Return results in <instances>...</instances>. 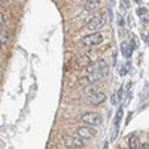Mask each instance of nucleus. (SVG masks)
Wrapping results in <instances>:
<instances>
[{
  "label": "nucleus",
  "mask_w": 149,
  "mask_h": 149,
  "mask_svg": "<svg viewBox=\"0 0 149 149\" xmlns=\"http://www.w3.org/2000/svg\"><path fill=\"white\" fill-rule=\"evenodd\" d=\"M88 67V74H86V79H88L90 82H97V81H100L103 79L106 74H107V63L104 60H100V61H97V63L94 64H88L86 66Z\"/></svg>",
  "instance_id": "1"
},
{
  "label": "nucleus",
  "mask_w": 149,
  "mask_h": 149,
  "mask_svg": "<svg viewBox=\"0 0 149 149\" xmlns=\"http://www.w3.org/2000/svg\"><path fill=\"white\" fill-rule=\"evenodd\" d=\"M81 121L85 122L86 125H90V127H98V125H102L103 118H102L100 113H97V112H86V113L82 115Z\"/></svg>",
  "instance_id": "2"
},
{
  "label": "nucleus",
  "mask_w": 149,
  "mask_h": 149,
  "mask_svg": "<svg viewBox=\"0 0 149 149\" xmlns=\"http://www.w3.org/2000/svg\"><path fill=\"white\" fill-rule=\"evenodd\" d=\"M106 26V17L102 14V15H95L88 22H86V29L94 31V30H98V29H103Z\"/></svg>",
  "instance_id": "3"
},
{
  "label": "nucleus",
  "mask_w": 149,
  "mask_h": 149,
  "mask_svg": "<svg viewBox=\"0 0 149 149\" xmlns=\"http://www.w3.org/2000/svg\"><path fill=\"white\" fill-rule=\"evenodd\" d=\"M82 45L85 46H97L103 42V36L100 33H91V34H86L81 39Z\"/></svg>",
  "instance_id": "4"
},
{
  "label": "nucleus",
  "mask_w": 149,
  "mask_h": 149,
  "mask_svg": "<svg viewBox=\"0 0 149 149\" xmlns=\"http://www.w3.org/2000/svg\"><path fill=\"white\" fill-rule=\"evenodd\" d=\"M85 146V142L84 139L81 137H74V136H69L66 137V148H70V149H81Z\"/></svg>",
  "instance_id": "5"
},
{
  "label": "nucleus",
  "mask_w": 149,
  "mask_h": 149,
  "mask_svg": "<svg viewBox=\"0 0 149 149\" xmlns=\"http://www.w3.org/2000/svg\"><path fill=\"white\" fill-rule=\"evenodd\" d=\"M86 102L90 104H94V106H98V104H103L106 102V95L103 93H93L86 97Z\"/></svg>",
  "instance_id": "6"
},
{
  "label": "nucleus",
  "mask_w": 149,
  "mask_h": 149,
  "mask_svg": "<svg viewBox=\"0 0 149 149\" xmlns=\"http://www.w3.org/2000/svg\"><path fill=\"white\" fill-rule=\"evenodd\" d=\"M78 137L84 139V140H88L94 137V130L90 128V125H85V127H79L78 128Z\"/></svg>",
  "instance_id": "7"
},
{
  "label": "nucleus",
  "mask_w": 149,
  "mask_h": 149,
  "mask_svg": "<svg viewBox=\"0 0 149 149\" xmlns=\"http://www.w3.org/2000/svg\"><path fill=\"white\" fill-rule=\"evenodd\" d=\"M98 3H100V0H85V3H84V8L86 10H93L98 6Z\"/></svg>",
  "instance_id": "8"
},
{
  "label": "nucleus",
  "mask_w": 149,
  "mask_h": 149,
  "mask_svg": "<svg viewBox=\"0 0 149 149\" xmlns=\"http://www.w3.org/2000/svg\"><path fill=\"white\" fill-rule=\"evenodd\" d=\"M121 51H122V54L125 55L127 58H130L131 54H133V51L130 49V46L127 45V42H122V43H121Z\"/></svg>",
  "instance_id": "9"
},
{
  "label": "nucleus",
  "mask_w": 149,
  "mask_h": 149,
  "mask_svg": "<svg viewBox=\"0 0 149 149\" xmlns=\"http://www.w3.org/2000/svg\"><path fill=\"white\" fill-rule=\"evenodd\" d=\"M128 146H130L131 149H139V148H140L139 139L136 137V136H131V137L128 139Z\"/></svg>",
  "instance_id": "10"
},
{
  "label": "nucleus",
  "mask_w": 149,
  "mask_h": 149,
  "mask_svg": "<svg viewBox=\"0 0 149 149\" xmlns=\"http://www.w3.org/2000/svg\"><path fill=\"white\" fill-rule=\"evenodd\" d=\"M90 63H91V60H90V57H86V55H84V57H81L78 60V66L79 67H85V66H88Z\"/></svg>",
  "instance_id": "11"
},
{
  "label": "nucleus",
  "mask_w": 149,
  "mask_h": 149,
  "mask_svg": "<svg viewBox=\"0 0 149 149\" xmlns=\"http://www.w3.org/2000/svg\"><path fill=\"white\" fill-rule=\"evenodd\" d=\"M0 40H2V43L9 40V33L6 30H0Z\"/></svg>",
  "instance_id": "12"
},
{
  "label": "nucleus",
  "mask_w": 149,
  "mask_h": 149,
  "mask_svg": "<svg viewBox=\"0 0 149 149\" xmlns=\"http://www.w3.org/2000/svg\"><path fill=\"white\" fill-rule=\"evenodd\" d=\"M130 61H127V64L125 66H122L121 69H119V74H121V76H125V74H127V72H128V69H130Z\"/></svg>",
  "instance_id": "13"
},
{
  "label": "nucleus",
  "mask_w": 149,
  "mask_h": 149,
  "mask_svg": "<svg viewBox=\"0 0 149 149\" xmlns=\"http://www.w3.org/2000/svg\"><path fill=\"white\" fill-rule=\"evenodd\" d=\"M137 15H139V17L148 15V8H140V9H137Z\"/></svg>",
  "instance_id": "14"
},
{
  "label": "nucleus",
  "mask_w": 149,
  "mask_h": 149,
  "mask_svg": "<svg viewBox=\"0 0 149 149\" xmlns=\"http://www.w3.org/2000/svg\"><path fill=\"white\" fill-rule=\"evenodd\" d=\"M110 103H112V104H118V103H119V98H118L116 93H115L113 95H112V100H110Z\"/></svg>",
  "instance_id": "15"
},
{
  "label": "nucleus",
  "mask_w": 149,
  "mask_h": 149,
  "mask_svg": "<svg viewBox=\"0 0 149 149\" xmlns=\"http://www.w3.org/2000/svg\"><path fill=\"white\" fill-rule=\"evenodd\" d=\"M124 22H125V21H124V18L119 17V26H121V27H124Z\"/></svg>",
  "instance_id": "16"
},
{
  "label": "nucleus",
  "mask_w": 149,
  "mask_h": 149,
  "mask_svg": "<svg viewBox=\"0 0 149 149\" xmlns=\"http://www.w3.org/2000/svg\"><path fill=\"white\" fill-rule=\"evenodd\" d=\"M5 24V18H3V15H0V26H3Z\"/></svg>",
  "instance_id": "17"
},
{
  "label": "nucleus",
  "mask_w": 149,
  "mask_h": 149,
  "mask_svg": "<svg viewBox=\"0 0 149 149\" xmlns=\"http://www.w3.org/2000/svg\"><path fill=\"white\" fill-rule=\"evenodd\" d=\"M143 40H145V43H148V34H143Z\"/></svg>",
  "instance_id": "18"
},
{
  "label": "nucleus",
  "mask_w": 149,
  "mask_h": 149,
  "mask_svg": "<svg viewBox=\"0 0 149 149\" xmlns=\"http://www.w3.org/2000/svg\"><path fill=\"white\" fill-rule=\"evenodd\" d=\"M2 45H3V43H2V40H0V49H2Z\"/></svg>",
  "instance_id": "19"
},
{
  "label": "nucleus",
  "mask_w": 149,
  "mask_h": 149,
  "mask_svg": "<svg viewBox=\"0 0 149 149\" xmlns=\"http://www.w3.org/2000/svg\"><path fill=\"white\" fill-rule=\"evenodd\" d=\"M3 2H5V0H0V3H3Z\"/></svg>",
  "instance_id": "20"
}]
</instances>
